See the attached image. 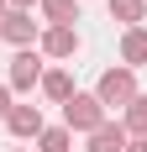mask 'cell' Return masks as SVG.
Returning a JSON list of instances; mask_svg holds the SVG:
<instances>
[{
	"label": "cell",
	"instance_id": "cell-1",
	"mask_svg": "<svg viewBox=\"0 0 147 152\" xmlns=\"http://www.w3.org/2000/svg\"><path fill=\"white\" fill-rule=\"evenodd\" d=\"M137 94H142V89H137V74H132V68H105L100 84H95V100L105 105V115H110V110H126Z\"/></svg>",
	"mask_w": 147,
	"mask_h": 152
},
{
	"label": "cell",
	"instance_id": "cell-2",
	"mask_svg": "<svg viewBox=\"0 0 147 152\" xmlns=\"http://www.w3.org/2000/svg\"><path fill=\"white\" fill-rule=\"evenodd\" d=\"M105 121H110V115H105V105L95 100V89H89V94H74L68 105H63V126H68V131H79V137L100 131Z\"/></svg>",
	"mask_w": 147,
	"mask_h": 152
},
{
	"label": "cell",
	"instance_id": "cell-3",
	"mask_svg": "<svg viewBox=\"0 0 147 152\" xmlns=\"http://www.w3.org/2000/svg\"><path fill=\"white\" fill-rule=\"evenodd\" d=\"M42 63H47V58L37 53V47H21V53L11 58V79H5V84H11V94H32V89H37V84H42V74H47Z\"/></svg>",
	"mask_w": 147,
	"mask_h": 152
},
{
	"label": "cell",
	"instance_id": "cell-4",
	"mask_svg": "<svg viewBox=\"0 0 147 152\" xmlns=\"http://www.w3.org/2000/svg\"><path fill=\"white\" fill-rule=\"evenodd\" d=\"M79 47H84L79 26H42V37H37V53H42V58H53V63H68Z\"/></svg>",
	"mask_w": 147,
	"mask_h": 152
},
{
	"label": "cell",
	"instance_id": "cell-5",
	"mask_svg": "<svg viewBox=\"0 0 147 152\" xmlns=\"http://www.w3.org/2000/svg\"><path fill=\"white\" fill-rule=\"evenodd\" d=\"M37 37H42V21H32V11H5L0 16V42H11L16 53L32 47Z\"/></svg>",
	"mask_w": 147,
	"mask_h": 152
},
{
	"label": "cell",
	"instance_id": "cell-6",
	"mask_svg": "<svg viewBox=\"0 0 147 152\" xmlns=\"http://www.w3.org/2000/svg\"><path fill=\"white\" fill-rule=\"evenodd\" d=\"M5 131H11V137H21V142H37V137L47 131V121H42V110H37V105H11Z\"/></svg>",
	"mask_w": 147,
	"mask_h": 152
},
{
	"label": "cell",
	"instance_id": "cell-7",
	"mask_svg": "<svg viewBox=\"0 0 147 152\" xmlns=\"http://www.w3.org/2000/svg\"><path fill=\"white\" fill-rule=\"evenodd\" d=\"M84 142H89L84 152H126V147H132V137H126V126H121V121H105L100 131H89Z\"/></svg>",
	"mask_w": 147,
	"mask_h": 152
},
{
	"label": "cell",
	"instance_id": "cell-8",
	"mask_svg": "<svg viewBox=\"0 0 147 152\" xmlns=\"http://www.w3.org/2000/svg\"><path fill=\"white\" fill-rule=\"evenodd\" d=\"M37 89H42L47 100H53V105H68L74 94H79V89H74V74H68V68H63V63H58V68H47V74H42V84H37Z\"/></svg>",
	"mask_w": 147,
	"mask_h": 152
},
{
	"label": "cell",
	"instance_id": "cell-9",
	"mask_svg": "<svg viewBox=\"0 0 147 152\" xmlns=\"http://www.w3.org/2000/svg\"><path fill=\"white\" fill-rule=\"evenodd\" d=\"M121 68H147V26H132L121 31Z\"/></svg>",
	"mask_w": 147,
	"mask_h": 152
},
{
	"label": "cell",
	"instance_id": "cell-10",
	"mask_svg": "<svg viewBox=\"0 0 147 152\" xmlns=\"http://www.w3.org/2000/svg\"><path fill=\"white\" fill-rule=\"evenodd\" d=\"M110 5V21H121V31L147 26V0H105Z\"/></svg>",
	"mask_w": 147,
	"mask_h": 152
},
{
	"label": "cell",
	"instance_id": "cell-11",
	"mask_svg": "<svg viewBox=\"0 0 147 152\" xmlns=\"http://www.w3.org/2000/svg\"><path fill=\"white\" fill-rule=\"evenodd\" d=\"M121 126H126V137H132V142H147V94H137L132 105L121 110Z\"/></svg>",
	"mask_w": 147,
	"mask_h": 152
},
{
	"label": "cell",
	"instance_id": "cell-12",
	"mask_svg": "<svg viewBox=\"0 0 147 152\" xmlns=\"http://www.w3.org/2000/svg\"><path fill=\"white\" fill-rule=\"evenodd\" d=\"M42 21L47 26H74L79 21V0H42Z\"/></svg>",
	"mask_w": 147,
	"mask_h": 152
},
{
	"label": "cell",
	"instance_id": "cell-13",
	"mask_svg": "<svg viewBox=\"0 0 147 152\" xmlns=\"http://www.w3.org/2000/svg\"><path fill=\"white\" fill-rule=\"evenodd\" d=\"M74 147V131L68 126H47L42 137H37V152H68Z\"/></svg>",
	"mask_w": 147,
	"mask_h": 152
},
{
	"label": "cell",
	"instance_id": "cell-14",
	"mask_svg": "<svg viewBox=\"0 0 147 152\" xmlns=\"http://www.w3.org/2000/svg\"><path fill=\"white\" fill-rule=\"evenodd\" d=\"M11 105H16V100H11V84H0V121L11 115Z\"/></svg>",
	"mask_w": 147,
	"mask_h": 152
},
{
	"label": "cell",
	"instance_id": "cell-15",
	"mask_svg": "<svg viewBox=\"0 0 147 152\" xmlns=\"http://www.w3.org/2000/svg\"><path fill=\"white\" fill-rule=\"evenodd\" d=\"M32 5H42V0H11V11H32Z\"/></svg>",
	"mask_w": 147,
	"mask_h": 152
},
{
	"label": "cell",
	"instance_id": "cell-16",
	"mask_svg": "<svg viewBox=\"0 0 147 152\" xmlns=\"http://www.w3.org/2000/svg\"><path fill=\"white\" fill-rule=\"evenodd\" d=\"M126 152H147V142H132V147H126Z\"/></svg>",
	"mask_w": 147,
	"mask_h": 152
},
{
	"label": "cell",
	"instance_id": "cell-17",
	"mask_svg": "<svg viewBox=\"0 0 147 152\" xmlns=\"http://www.w3.org/2000/svg\"><path fill=\"white\" fill-rule=\"evenodd\" d=\"M5 11H11V0H0V16H5Z\"/></svg>",
	"mask_w": 147,
	"mask_h": 152
},
{
	"label": "cell",
	"instance_id": "cell-18",
	"mask_svg": "<svg viewBox=\"0 0 147 152\" xmlns=\"http://www.w3.org/2000/svg\"><path fill=\"white\" fill-rule=\"evenodd\" d=\"M11 152H26V147H11Z\"/></svg>",
	"mask_w": 147,
	"mask_h": 152
}]
</instances>
